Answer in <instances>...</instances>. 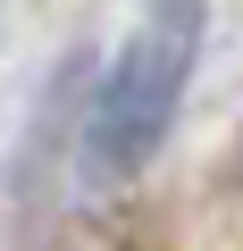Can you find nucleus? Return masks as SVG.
<instances>
[{
    "mask_svg": "<svg viewBox=\"0 0 243 251\" xmlns=\"http://www.w3.org/2000/svg\"><path fill=\"white\" fill-rule=\"evenodd\" d=\"M193 59H201V17L143 9V25L117 42V59L92 84V109H84V168L101 184H126L160 159V143L176 134Z\"/></svg>",
    "mask_w": 243,
    "mask_h": 251,
    "instance_id": "obj_1",
    "label": "nucleus"
},
{
    "mask_svg": "<svg viewBox=\"0 0 243 251\" xmlns=\"http://www.w3.org/2000/svg\"><path fill=\"white\" fill-rule=\"evenodd\" d=\"M235 184H243V159H235Z\"/></svg>",
    "mask_w": 243,
    "mask_h": 251,
    "instance_id": "obj_3",
    "label": "nucleus"
},
{
    "mask_svg": "<svg viewBox=\"0 0 243 251\" xmlns=\"http://www.w3.org/2000/svg\"><path fill=\"white\" fill-rule=\"evenodd\" d=\"M143 9H185V17H201L210 0H143Z\"/></svg>",
    "mask_w": 243,
    "mask_h": 251,
    "instance_id": "obj_2",
    "label": "nucleus"
}]
</instances>
